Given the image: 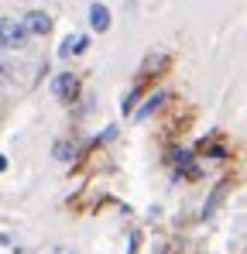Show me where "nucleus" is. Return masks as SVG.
<instances>
[{
    "label": "nucleus",
    "mask_w": 247,
    "mask_h": 254,
    "mask_svg": "<svg viewBox=\"0 0 247 254\" xmlns=\"http://www.w3.org/2000/svg\"><path fill=\"white\" fill-rule=\"evenodd\" d=\"M55 96L59 100H72L76 96V76L72 72H59L55 76Z\"/></svg>",
    "instance_id": "7ed1b4c3"
},
{
    "label": "nucleus",
    "mask_w": 247,
    "mask_h": 254,
    "mask_svg": "<svg viewBox=\"0 0 247 254\" xmlns=\"http://www.w3.org/2000/svg\"><path fill=\"white\" fill-rule=\"evenodd\" d=\"M7 48V38H3V28H0V52Z\"/></svg>",
    "instance_id": "6e6552de"
},
{
    "label": "nucleus",
    "mask_w": 247,
    "mask_h": 254,
    "mask_svg": "<svg viewBox=\"0 0 247 254\" xmlns=\"http://www.w3.org/2000/svg\"><path fill=\"white\" fill-rule=\"evenodd\" d=\"M89 24H93V31L103 35V31L110 28V10H107L103 3H93V7H89Z\"/></svg>",
    "instance_id": "20e7f679"
},
{
    "label": "nucleus",
    "mask_w": 247,
    "mask_h": 254,
    "mask_svg": "<svg viewBox=\"0 0 247 254\" xmlns=\"http://www.w3.org/2000/svg\"><path fill=\"white\" fill-rule=\"evenodd\" d=\"M24 24H28L31 35H48V31H52V17H48L45 10H31V14H24Z\"/></svg>",
    "instance_id": "f03ea898"
},
{
    "label": "nucleus",
    "mask_w": 247,
    "mask_h": 254,
    "mask_svg": "<svg viewBox=\"0 0 247 254\" xmlns=\"http://www.w3.org/2000/svg\"><path fill=\"white\" fill-rule=\"evenodd\" d=\"M55 158H62V162L72 158V155H69V144H55Z\"/></svg>",
    "instance_id": "0eeeda50"
},
{
    "label": "nucleus",
    "mask_w": 247,
    "mask_h": 254,
    "mask_svg": "<svg viewBox=\"0 0 247 254\" xmlns=\"http://www.w3.org/2000/svg\"><path fill=\"white\" fill-rule=\"evenodd\" d=\"M0 28H3V38H7V48H21V45L31 38V31H28V24H24V17L21 21H0Z\"/></svg>",
    "instance_id": "f257e3e1"
},
{
    "label": "nucleus",
    "mask_w": 247,
    "mask_h": 254,
    "mask_svg": "<svg viewBox=\"0 0 247 254\" xmlns=\"http://www.w3.org/2000/svg\"><path fill=\"white\" fill-rule=\"evenodd\" d=\"M162 100H165V93H155V96H151V103H148V107L141 110V117H148L151 110H158V107H162Z\"/></svg>",
    "instance_id": "423d86ee"
},
{
    "label": "nucleus",
    "mask_w": 247,
    "mask_h": 254,
    "mask_svg": "<svg viewBox=\"0 0 247 254\" xmlns=\"http://www.w3.org/2000/svg\"><path fill=\"white\" fill-rule=\"evenodd\" d=\"M82 48H86V38H65L62 48H59V55L65 59V55H72V52H82Z\"/></svg>",
    "instance_id": "39448f33"
}]
</instances>
